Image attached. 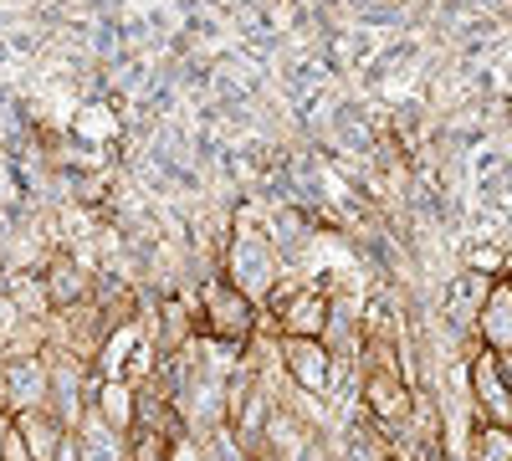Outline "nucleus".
Wrapping results in <instances>:
<instances>
[{
	"mask_svg": "<svg viewBox=\"0 0 512 461\" xmlns=\"http://www.w3.org/2000/svg\"><path fill=\"white\" fill-rule=\"evenodd\" d=\"M472 461H512V426H497V421H482V415H477Z\"/></svg>",
	"mask_w": 512,
	"mask_h": 461,
	"instance_id": "obj_9",
	"label": "nucleus"
},
{
	"mask_svg": "<svg viewBox=\"0 0 512 461\" xmlns=\"http://www.w3.org/2000/svg\"><path fill=\"white\" fill-rule=\"evenodd\" d=\"M47 390H52V369L47 359L36 354H21L6 364V410H31V405H47Z\"/></svg>",
	"mask_w": 512,
	"mask_h": 461,
	"instance_id": "obj_4",
	"label": "nucleus"
},
{
	"mask_svg": "<svg viewBox=\"0 0 512 461\" xmlns=\"http://www.w3.org/2000/svg\"><path fill=\"white\" fill-rule=\"evenodd\" d=\"M200 298H205V328H210V339H236V344L251 339L256 308H251V298H241L226 277L221 282H205Z\"/></svg>",
	"mask_w": 512,
	"mask_h": 461,
	"instance_id": "obj_2",
	"label": "nucleus"
},
{
	"mask_svg": "<svg viewBox=\"0 0 512 461\" xmlns=\"http://www.w3.org/2000/svg\"><path fill=\"white\" fill-rule=\"evenodd\" d=\"M282 339H323V323H328V298L313 287H297L292 298L282 303Z\"/></svg>",
	"mask_w": 512,
	"mask_h": 461,
	"instance_id": "obj_6",
	"label": "nucleus"
},
{
	"mask_svg": "<svg viewBox=\"0 0 512 461\" xmlns=\"http://www.w3.org/2000/svg\"><path fill=\"white\" fill-rule=\"evenodd\" d=\"M6 441H11V415L0 410V451H6Z\"/></svg>",
	"mask_w": 512,
	"mask_h": 461,
	"instance_id": "obj_11",
	"label": "nucleus"
},
{
	"mask_svg": "<svg viewBox=\"0 0 512 461\" xmlns=\"http://www.w3.org/2000/svg\"><path fill=\"white\" fill-rule=\"evenodd\" d=\"M93 415H98V421H103L108 431L128 436V431H134V385H128V380L103 385V390H98V400H93Z\"/></svg>",
	"mask_w": 512,
	"mask_h": 461,
	"instance_id": "obj_8",
	"label": "nucleus"
},
{
	"mask_svg": "<svg viewBox=\"0 0 512 461\" xmlns=\"http://www.w3.org/2000/svg\"><path fill=\"white\" fill-rule=\"evenodd\" d=\"M497 369H502V385H507V395H512V354H497Z\"/></svg>",
	"mask_w": 512,
	"mask_h": 461,
	"instance_id": "obj_10",
	"label": "nucleus"
},
{
	"mask_svg": "<svg viewBox=\"0 0 512 461\" xmlns=\"http://www.w3.org/2000/svg\"><path fill=\"white\" fill-rule=\"evenodd\" d=\"M226 282L241 292V298L262 303L277 287V251L267 241V226H256L246 216V200H236L231 211V241H226Z\"/></svg>",
	"mask_w": 512,
	"mask_h": 461,
	"instance_id": "obj_1",
	"label": "nucleus"
},
{
	"mask_svg": "<svg viewBox=\"0 0 512 461\" xmlns=\"http://www.w3.org/2000/svg\"><path fill=\"white\" fill-rule=\"evenodd\" d=\"M88 282H93V272H82L67 251L62 257H52V267H41V287H47V308H77L82 298H88Z\"/></svg>",
	"mask_w": 512,
	"mask_h": 461,
	"instance_id": "obj_7",
	"label": "nucleus"
},
{
	"mask_svg": "<svg viewBox=\"0 0 512 461\" xmlns=\"http://www.w3.org/2000/svg\"><path fill=\"white\" fill-rule=\"evenodd\" d=\"M282 364L303 395H323L333 385V354L323 349V339H282Z\"/></svg>",
	"mask_w": 512,
	"mask_h": 461,
	"instance_id": "obj_3",
	"label": "nucleus"
},
{
	"mask_svg": "<svg viewBox=\"0 0 512 461\" xmlns=\"http://www.w3.org/2000/svg\"><path fill=\"white\" fill-rule=\"evenodd\" d=\"M11 431H16V441L26 446V456H31V461H52V456H57V446H62V436H67V426L57 421V415H52L47 405L16 410V415H11Z\"/></svg>",
	"mask_w": 512,
	"mask_h": 461,
	"instance_id": "obj_5",
	"label": "nucleus"
}]
</instances>
